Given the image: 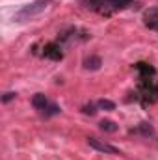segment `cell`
<instances>
[{
  "label": "cell",
  "mask_w": 158,
  "mask_h": 160,
  "mask_svg": "<svg viewBox=\"0 0 158 160\" xmlns=\"http://www.w3.org/2000/svg\"><path fill=\"white\" fill-rule=\"evenodd\" d=\"M48 2H50V0H36V2L28 4L26 8H22V9L17 13V19H26V17H34V15H37V13H41V11L48 6Z\"/></svg>",
  "instance_id": "obj_1"
},
{
  "label": "cell",
  "mask_w": 158,
  "mask_h": 160,
  "mask_svg": "<svg viewBox=\"0 0 158 160\" xmlns=\"http://www.w3.org/2000/svg\"><path fill=\"white\" fill-rule=\"evenodd\" d=\"M87 143H89V147H93L95 151H101V153H108V155H116V153H117L116 147H112L110 143L101 142V140H97V138H87Z\"/></svg>",
  "instance_id": "obj_2"
},
{
  "label": "cell",
  "mask_w": 158,
  "mask_h": 160,
  "mask_svg": "<svg viewBox=\"0 0 158 160\" xmlns=\"http://www.w3.org/2000/svg\"><path fill=\"white\" fill-rule=\"evenodd\" d=\"M143 22H145L147 28H151V30H158V8H151V9L145 11V15H143Z\"/></svg>",
  "instance_id": "obj_3"
},
{
  "label": "cell",
  "mask_w": 158,
  "mask_h": 160,
  "mask_svg": "<svg viewBox=\"0 0 158 160\" xmlns=\"http://www.w3.org/2000/svg\"><path fill=\"white\" fill-rule=\"evenodd\" d=\"M47 97L43 95V93H36L34 97H32V106L34 108H37V110H45L47 108Z\"/></svg>",
  "instance_id": "obj_4"
},
{
  "label": "cell",
  "mask_w": 158,
  "mask_h": 160,
  "mask_svg": "<svg viewBox=\"0 0 158 160\" xmlns=\"http://www.w3.org/2000/svg\"><path fill=\"white\" fill-rule=\"evenodd\" d=\"M101 63H102V62H101L99 56H89V58L84 62V67H86V69H91V71H97V69L101 67Z\"/></svg>",
  "instance_id": "obj_5"
},
{
  "label": "cell",
  "mask_w": 158,
  "mask_h": 160,
  "mask_svg": "<svg viewBox=\"0 0 158 160\" xmlns=\"http://www.w3.org/2000/svg\"><path fill=\"white\" fill-rule=\"evenodd\" d=\"M101 128H102L104 132H116V130H117V125L110 119H102L101 121Z\"/></svg>",
  "instance_id": "obj_6"
},
{
  "label": "cell",
  "mask_w": 158,
  "mask_h": 160,
  "mask_svg": "<svg viewBox=\"0 0 158 160\" xmlns=\"http://www.w3.org/2000/svg\"><path fill=\"white\" fill-rule=\"evenodd\" d=\"M99 108H101V110H114V108H116V104H114L112 101L101 99V101H99Z\"/></svg>",
  "instance_id": "obj_7"
},
{
  "label": "cell",
  "mask_w": 158,
  "mask_h": 160,
  "mask_svg": "<svg viewBox=\"0 0 158 160\" xmlns=\"http://www.w3.org/2000/svg\"><path fill=\"white\" fill-rule=\"evenodd\" d=\"M140 128H141V132H143L145 136H151V134H153V127H151V125H147V123H141V125H140Z\"/></svg>",
  "instance_id": "obj_8"
},
{
  "label": "cell",
  "mask_w": 158,
  "mask_h": 160,
  "mask_svg": "<svg viewBox=\"0 0 158 160\" xmlns=\"http://www.w3.org/2000/svg\"><path fill=\"white\" fill-rule=\"evenodd\" d=\"M13 97H15V93H11V91H9V93H4V97H2V101H4V102H7V101H11Z\"/></svg>",
  "instance_id": "obj_9"
},
{
  "label": "cell",
  "mask_w": 158,
  "mask_h": 160,
  "mask_svg": "<svg viewBox=\"0 0 158 160\" xmlns=\"http://www.w3.org/2000/svg\"><path fill=\"white\" fill-rule=\"evenodd\" d=\"M84 114H95L93 106H86V108H84Z\"/></svg>",
  "instance_id": "obj_10"
}]
</instances>
